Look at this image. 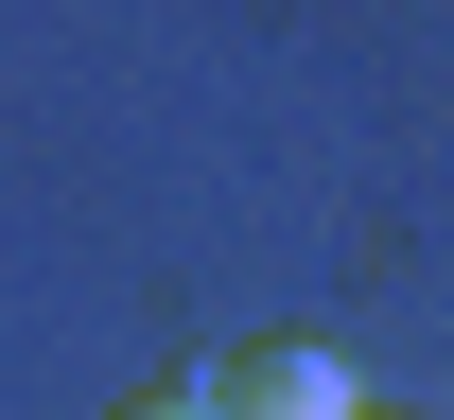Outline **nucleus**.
I'll return each instance as SVG.
<instances>
[{"label": "nucleus", "mask_w": 454, "mask_h": 420, "mask_svg": "<svg viewBox=\"0 0 454 420\" xmlns=\"http://www.w3.org/2000/svg\"><path fill=\"white\" fill-rule=\"evenodd\" d=\"M210 403L227 420H367V368L333 333H245V351H210Z\"/></svg>", "instance_id": "f257e3e1"}, {"label": "nucleus", "mask_w": 454, "mask_h": 420, "mask_svg": "<svg viewBox=\"0 0 454 420\" xmlns=\"http://www.w3.org/2000/svg\"><path fill=\"white\" fill-rule=\"evenodd\" d=\"M106 420H227L210 385H140V403H106Z\"/></svg>", "instance_id": "f03ea898"}]
</instances>
